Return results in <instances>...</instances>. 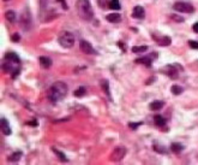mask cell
Masks as SVG:
<instances>
[{
  "label": "cell",
  "instance_id": "cell-13",
  "mask_svg": "<svg viewBox=\"0 0 198 165\" xmlns=\"http://www.w3.org/2000/svg\"><path fill=\"white\" fill-rule=\"evenodd\" d=\"M1 130L5 135H10L11 134V128L9 125V122L5 118H1Z\"/></svg>",
  "mask_w": 198,
  "mask_h": 165
},
{
  "label": "cell",
  "instance_id": "cell-1",
  "mask_svg": "<svg viewBox=\"0 0 198 165\" xmlns=\"http://www.w3.org/2000/svg\"><path fill=\"white\" fill-rule=\"evenodd\" d=\"M67 84L64 82H55L53 83L49 89H48V99L53 103H57V101H60L61 99H64L67 94Z\"/></svg>",
  "mask_w": 198,
  "mask_h": 165
},
{
  "label": "cell",
  "instance_id": "cell-29",
  "mask_svg": "<svg viewBox=\"0 0 198 165\" xmlns=\"http://www.w3.org/2000/svg\"><path fill=\"white\" fill-rule=\"evenodd\" d=\"M12 41H19V35H18V34L13 35V36H12Z\"/></svg>",
  "mask_w": 198,
  "mask_h": 165
},
{
  "label": "cell",
  "instance_id": "cell-2",
  "mask_svg": "<svg viewBox=\"0 0 198 165\" xmlns=\"http://www.w3.org/2000/svg\"><path fill=\"white\" fill-rule=\"evenodd\" d=\"M77 11L79 17L84 21H91L92 17H94V11L91 9V4L89 0H78Z\"/></svg>",
  "mask_w": 198,
  "mask_h": 165
},
{
  "label": "cell",
  "instance_id": "cell-16",
  "mask_svg": "<svg viewBox=\"0 0 198 165\" xmlns=\"http://www.w3.org/2000/svg\"><path fill=\"white\" fill-rule=\"evenodd\" d=\"M154 121H155V124H156L157 126H165L166 123H167V121H166L162 116H158V115L154 117Z\"/></svg>",
  "mask_w": 198,
  "mask_h": 165
},
{
  "label": "cell",
  "instance_id": "cell-12",
  "mask_svg": "<svg viewBox=\"0 0 198 165\" xmlns=\"http://www.w3.org/2000/svg\"><path fill=\"white\" fill-rule=\"evenodd\" d=\"M165 106V103L163 101H160V100H156V101H153L150 104V110L151 111H157V110H161L162 107Z\"/></svg>",
  "mask_w": 198,
  "mask_h": 165
},
{
  "label": "cell",
  "instance_id": "cell-25",
  "mask_svg": "<svg viewBox=\"0 0 198 165\" xmlns=\"http://www.w3.org/2000/svg\"><path fill=\"white\" fill-rule=\"evenodd\" d=\"M53 152H54V153H55V154H57V156L59 157V159H60V160H64V161H66V160H67V159H66V157H65V156H64V154L61 153V152L57 151L55 148H53Z\"/></svg>",
  "mask_w": 198,
  "mask_h": 165
},
{
  "label": "cell",
  "instance_id": "cell-4",
  "mask_svg": "<svg viewBox=\"0 0 198 165\" xmlns=\"http://www.w3.org/2000/svg\"><path fill=\"white\" fill-rule=\"evenodd\" d=\"M125 156H126V148L124 146H118L112 152L111 159L113 161H120V160H123L125 158Z\"/></svg>",
  "mask_w": 198,
  "mask_h": 165
},
{
  "label": "cell",
  "instance_id": "cell-3",
  "mask_svg": "<svg viewBox=\"0 0 198 165\" xmlns=\"http://www.w3.org/2000/svg\"><path fill=\"white\" fill-rule=\"evenodd\" d=\"M59 44L61 47L64 48H71L75 45V36L70 31H65L64 34H61L59 36Z\"/></svg>",
  "mask_w": 198,
  "mask_h": 165
},
{
  "label": "cell",
  "instance_id": "cell-18",
  "mask_svg": "<svg viewBox=\"0 0 198 165\" xmlns=\"http://www.w3.org/2000/svg\"><path fill=\"white\" fill-rule=\"evenodd\" d=\"M147 49H148V46H135L131 48L133 53H142V52H145Z\"/></svg>",
  "mask_w": 198,
  "mask_h": 165
},
{
  "label": "cell",
  "instance_id": "cell-24",
  "mask_svg": "<svg viewBox=\"0 0 198 165\" xmlns=\"http://www.w3.org/2000/svg\"><path fill=\"white\" fill-rule=\"evenodd\" d=\"M21 157H22V153H21V152H17V153H13L12 156H10L9 160L10 161H18L21 159Z\"/></svg>",
  "mask_w": 198,
  "mask_h": 165
},
{
  "label": "cell",
  "instance_id": "cell-9",
  "mask_svg": "<svg viewBox=\"0 0 198 165\" xmlns=\"http://www.w3.org/2000/svg\"><path fill=\"white\" fill-rule=\"evenodd\" d=\"M145 16V10L142 7V6H136L132 11V17L133 18H137V19H142L144 18Z\"/></svg>",
  "mask_w": 198,
  "mask_h": 165
},
{
  "label": "cell",
  "instance_id": "cell-23",
  "mask_svg": "<svg viewBox=\"0 0 198 165\" xmlns=\"http://www.w3.org/2000/svg\"><path fill=\"white\" fill-rule=\"evenodd\" d=\"M73 94H75V96H77V98L83 96V95L85 94V88H84V87H79V88H77Z\"/></svg>",
  "mask_w": 198,
  "mask_h": 165
},
{
  "label": "cell",
  "instance_id": "cell-6",
  "mask_svg": "<svg viewBox=\"0 0 198 165\" xmlns=\"http://www.w3.org/2000/svg\"><path fill=\"white\" fill-rule=\"evenodd\" d=\"M173 9L178 12H185V14H192L194 11V7L189 3H175Z\"/></svg>",
  "mask_w": 198,
  "mask_h": 165
},
{
  "label": "cell",
  "instance_id": "cell-14",
  "mask_svg": "<svg viewBox=\"0 0 198 165\" xmlns=\"http://www.w3.org/2000/svg\"><path fill=\"white\" fill-rule=\"evenodd\" d=\"M106 19H107L108 22H111V23H118V22H120L121 16H120V14H111V15H108L107 17H106Z\"/></svg>",
  "mask_w": 198,
  "mask_h": 165
},
{
  "label": "cell",
  "instance_id": "cell-5",
  "mask_svg": "<svg viewBox=\"0 0 198 165\" xmlns=\"http://www.w3.org/2000/svg\"><path fill=\"white\" fill-rule=\"evenodd\" d=\"M31 15H30V12L26 10L24 11L23 14H22V17H21V27L23 30H29L31 28Z\"/></svg>",
  "mask_w": 198,
  "mask_h": 165
},
{
  "label": "cell",
  "instance_id": "cell-21",
  "mask_svg": "<svg viewBox=\"0 0 198 165\" xmlns=\"http://www.w3.org/2000/svg\"><path fill=\"white\" fill-rule=\"evenodd\" d=\"M101 87H102V89L104 91V93L107 94L108 96H111V95H109V86H108V81H107V80H103V81L101 82Z\"/></svg>",
  "mask_w": 198,
  "mask_h": 165
},
{
  "label": "cell",
  "instance_id": "cell-8",
  "mask_svg": "<svg viewBox=\"0 0 198 165\" xmlns=\"http://www.w3.org/2000/svg\"><path fill=\"white\" fill-rule=\"evenodd\" d=\"M156 57H157V54H156V53H153V56H147V57L136 59V63H138V64H144L145 66H150L153 59L156 58Z\"/></svg>",
  "mask_w": 198,
  "mask_h": 165
},
{
  "label": "cell",
  "instance_id": "cell-17",
  "mask_svg": "<svg viewBox=\"0 0 198 165\" xmlns=\"http://www.w3.org/2000/svg\"><path fill=\"white\" fill-rule=\"evenodd\" d=\"M6 19L9 21V22H11V23H15L16 22V12L15 11H7L6 12Z\"/></svg>",
  "mask_w": 198,
  "mask_h": 165
},
{
  "label": "cell",
  "instance_id": "cell-30",
  "mask_svg": "<svg viewBox=\"0 0 198 165\" xmlns=\"http://www.w3.org/2000/svg\"><path fill=\"white\" fill-rule=\"evenodd\" d=\"M173 18H174L175 21H178V22H182V21H184L181 17H177V16H173Z\"/></svg>",
  "mask_w": 198,
  "mask_h": 165
},
{
  "label": "cell",
  "instance_id": "cell-11",
  "mask_svg": "<svg viewBox=\"0 0 198 165\" xmlns=\"http://www.w3.org/2000/svg\"><path fill=\"white\" fill-rule=\"evenodd\" d=\"M38 60H40V65H41L43 69H48V68L52 66V60L48 57H40Z\"/></svg>",
  "mask_w": 198,
  "mask_h": 165
},
{
  "label": "cell",
  "instance_id": "cell-26",
  "mask_svg": "<svg viewBox=\"0 0 198 165\" xmlns=\"http://www.w3.org/2000/svg\"><path fill=\"white\" fill-rule=\"evenodd\" d=\"M142 124H143L142 122H139V123H130V124H128V126H130V128H131L132 130H136V129L138 128V126H139V125H142Z\"/></svg>",
  "mask_w": 198,
  "mask_h": 165
},
{
  "label": "cell",
  "instance_id": "cell-15",
  "mask_svg": "<svg viewBox=\"0 0 198 165\" xmlns=\"http://www.w3.org/2000/svg\"><path fill=\"white\" fill-rule=\"evenodd\" d=\"M5 59L11 60V61H16V63H21L19 57H18L16 53H13V52H9V53H6V54H5Z\"/></svg>",
  "mask_w": 198,
  "mask_h": 165
},
{
  "label": "cell",
  "instance_id": "cell-19",
  "mask_svg": "<svg viewBox=\"0 0 198 165\" xmlns=\"http://www.w3.org/2000/svg\"><path fill=\"white\" fill-rule=\"evenodd\" d=\"M182 145H180V144H177V142H174V144H172V146H170V149L174 152V153H180V152L182 151Z\"/></svg>",
  "mask_w": 198,
  "mask_h": 165
},
{
  "label": "cell",
  "instance_id": "cell-22",
  "mask_svg": "<svg viewBox=\"0 0 198 165\" xmlns=\"http://www.w3.org/2000/svg\"><path fill=\"white\" fill-rule=\"evenodd\" d=\"M109 7L112 10H120V3H119V0H111Z\"/></svg>",
  "mask_w": 198,
  "mask_h": 165
},
{
  "label": "cell",
  "instance_id": "cell-28",
  "mask_svg": "<svg viewBox=\"0 0 198 165\" xmlns=\"http://www.w3.org/2000/svg\"><path fill=\"white\" fill-rule=\"evenodd\" d=\"M192 29H193V31H194V33H198V22H196V23L193 24Z\"/></svg>",
  "mask_w": 198,
  "mask_h": 165
},
{
  "label": "cell",
  "instance_id": "cell-10",
  "mask_svg": "<svg viewBox=\"0 0 198 165\" xmlns=\"http://www.w3.org/2000/svg\"><path fill=\"white\" fill-rule=\"evenodd\" d=\"M154 39L156 40V42L160 45V46H168V45H170V42H172L170 37H168V36H160V37H156V36L154 35Z\"/></svg>",
  "mask_w": 198,
  "mask_h": 165
},
{
  "label": "cell",
  "instance_id": "cell-20",
  "mask_svg": "<svg viewBox=\"0 0 198 165\" xmlns=\"http://www.w3.org/2000/svg\"><path fill=\"white\" fill-rule=\"evenodd\" d=\"M170 91H172V93H173L174 95H179V94L182 93V88L180 86H178V84H174V86H172Z\"/></svg>",
  "mask_w": 198,
  "mask_h": 165
},
{
  "label": "cell",
  "instance_id": "cell-27",
  "mask_svg": "<svg viewBox=\"0 0 198 165\" xmlns=\"http://www.w3.org/2000/svg\"><path fill=\"white\" fill-rule=\"evenodd\" d=\"M189 45H190V47L191 48H194V49H197L198 48V42H196V41H189Z\"/></svg>",
  "mask_w": 198,
  "mask_h": 165
},
{
  "label": "cell",
  "instance_id": "cell-7",
  "mask_svg": "<svg viewBox=\"0 0 198 165\" xmlns=\"http://www.w3.org/2000/svg\"><path fill=\"white\" fill-rule=\"evenodd\" d=\"M79 48H81V51L85 54H96V51L92 48V46L85 40H82L81 42H79Z\"/></svg>",
  "mask_w": 198,
  "mask_h": 165
}]
</instances>
